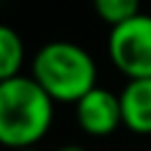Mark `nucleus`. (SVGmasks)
Instances as JSON below:
<instances>
[{
	"label": "nucleus",
	"instance_id": "f257e3e1",
	"mask_svg": "<svg viewBox=\"0 0 151 151\" xmlns=\"http://www.w3.org/2000/svg\"><path fill=\"white\" fill-rule=\"evenodd\" d=\"M54 99L33 76H14L0 83V144L17 151L35 146L50 130Z\"/></svg>",
	"mask_w": 151,
	"mask_h": 151
},
{
	"label": "nucleus",
	"instance_id": "f03ea898",
	"mask_svg": "<svg viewBox=\"0 0 151 151\" xmlns=\"http://www.w3.org/2000/svg\"><path fill=\"white\" fill-rule=\"evenodd\" d=\"M31 76L54 101L66 104H76L97 87V64L92 54L71 40L45 42L31 61Z\"/></svg>",
	"mask_w": 151,
	"mask_h": 151
},
{
	"label": "nucleus",
	"instance_id": "7ed1b4c3",
	"mask_svg": "<svg viewBox=\"0 0 151 151\" xmlns=\"http://www.w3.org/2000/svg\"><path fill=\"white\" fill-rule=\"evenodd\" d=\"M109 59L127 80L151 78V14H137L109 33Z\"/></svg>",
	"mask_w": 151,
	"mask_h": 151
},
{
	"label": "nucleus",
	"instance_id": "20e7f679",
	"mask_svg": "<svg viewBox=\"0 0 151 151\" xmlns=\"http://www.w3.org/2000/svg\"><path fill=\"white\" fill-rule=\"evenodd\" d=\"M76 120L90 137H106L123 125L120 97L106 87H92L76 101Z\"/></svg>",
	"mask_w": 151,
	"mask_h": 151
},
{
	"label": "nucleus",
	"instance_id": "39448f33",
	"mask_svg": "<svg viewBox=\"0 0 151 151\" xmlns=\"http://www.w3.org/2000/svg\"><path fill=\"white\" fill-rule=\"evenodd\" d=\"M120 97L123 125L137 134H151V78L127 80Z\"/></svg>",
	"mask_w": 151,
	"mask_h": 151
},
{
	"label": "nucleus",
	"instance_id": "423d86ee",
	"mask_svg": "<svg viewBox=\"0 0 151 151\" xmlns=\"http://www.w3.org/2000/svg\"><path fill=\"white\" fill-rule=\"evenodd\" d=\"M24 54H26V47L21 35L12 26L0 24V83L14 76H21Z\"/></svg>",
	"mask_w": 151,
	"mask_h": 151
},
{
	"label": "nucleus",
	"instance_id": "0eeeda50",
	"mask_svg": "<svg viewBox=\"0 0 151 151\" xmlns=\"http://www.w3.org/2000/svg\"><path fill=\"white\" fill-rule=\"evenodd\" d=\"M142 0H92V7L101 21H106L111 28L137 17Z\"/></svg>",
	"mask_w": 151,
	"mask_h": 151
},
{
	"label": "nucleus",
	"instance_id": "6e6552de",
	"mask_svg": "<svg viewBox=\"0 0 151 151\" xmlns=\"http://www.w3.org/2000/svg\"><path fill=\"white\" fill-rule=\"evenodd\" d=\"M57 151H87V149H83L80 144H64V146H59Z\"/></svg>",
	"mask_w": 151,
	"mask_h": 151
},
{
	"label": "nucleus",
	"instance_id": "1a4fd4ad",
	"mask_svg": "<svg viewBox=\"0 0 151 151\" xmlns=\"http://www.w3.org/2000/svg\"><path fill=\"white\" fill-rule=\"evenodd\" d=\"M17 151H38L35 146H28V149H17Z\"/></svg>",
	"mask_w": 151,
	"mask_h": 151
}]
</instances>
